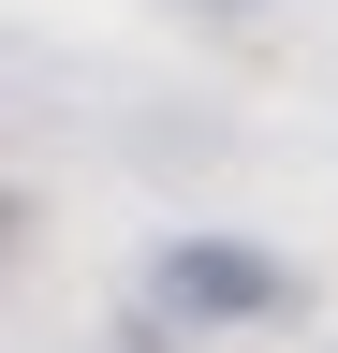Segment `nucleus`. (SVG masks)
<instances>
[{
	"label": "nucleus",
	"instance_id": "obj_1",
	"mask_svg": "<svg viewBox=\"0 0 338 353\" xmlns=\"http://www.w3.org/2000/svg\"><path fill=\"white\" fill-rule=\"evenodd\" d=\"M162 294H191V309H279V265H250V250H177Z\"/></svg>",
	"mask_w": 338,
	"mask_h": 353
}]
</instances>
